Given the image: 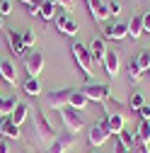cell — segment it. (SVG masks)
Listing matches in <instances>:
<instances>
[{"instance_id":"cell-14","label":"cell","mask_w":150,"mask_h":153,"mask_svg":"<svg viewBox=\"0 0 150 153\" xmlns=\"http://www.w3.org/2000/svg\"><path fill=\"white\" fill-rule=\"evenodd\" d=\"M104 114H124V117H128V102L124 105L121 100L116 97H109L104 102Z\"/></svg>"},{"instance_id":"cell-38","label":"cell","mask_w":150,"mask_h":153,"mask_svg":"<svg viewBox=\"0 0 150 153\" xmlns=\"http://www.w3.org/2000/svg\"><path fill=\"white\" fill-rule=\"evenodd\" d=\"M0 153H10V146L5 141H0Z\"/></svg>"},{"instance_id":"cell-3","label":"cell","mask_w":150,"mask_h":153,"mask_svg":"<svg viewBox=\"0 0 150 153\" xmlns=\"http://www.w3.org/2000/svg\"><path fill=\"white\" fill-rule=\"evenodd\" d=\"M58 114H61L65 129H68L70 134H75V136L85 129V117H82V112L73 109V107H63V109H58Z\"/></svg>"},{"instance_id":"cell-19","label":"cell","mask_w":150,"mask_h":153,"mask_svg":"<svg viewBox=\"0 0 150 153\" xmlns=\"http://www.w3.org/2000/svg\"><path fill=\"white\" fill-rule=\"evenodd\" d=\"M27 117H29V105H24V102H20V105H17V109H15L12 114H10V122H12L15 126H22Z\"/></svg>"},{"instance_id":"cell-29","label":"cell","mask_w":150,"mask_h":153,"mask_svg":"<svg viewBox=\"0 0 150 153\" xmlns=\"http://www.w3.org/2000/svg\"><path fill=\"white\" fill-rule=\"evenodd\" d=\"M145 105V97H143V92H133V95H131V97H128V109H140Z\"/></svg>"},{"instance_id":"cell-28","label":"cell","mask_w":150,"mask_h":153,"mask_svg":"<svg viewBox=\"0 0 150 153\" xmlns=\"http://www.w3.org/2000/svg\"><path fill=\"white\" fill-rule=\"evenodd\" d=\"M140 78H143V71L138 68V63L136 61H128V80L131 83H138Z\"/></svg>"},{"instance_id":"cell-4","label":"cell","mask_w":150,"mask_h":153,"mask_svg":"<svg viewBox=\"0 0 150 153\" xmlns=\"http://www.w3.org/2000/svg\"><path fill=\"white\" fill-rule=\"evenodd\" d=\"M24 66H27V73H29V78H39L44 66H46V59H44V53L41 51H29L24 56Z\"/></svg>"},{"instance_id":"cell-20","label":"cell","mask_w":150,"mask_h":153,"mask_svg":"<svg viewBox=\"0 0 150 153\" xmlns=\"http://www.w3.org/2000/svg\"><path fill=\"white\" fill-rule=\"evenodd\" d=\"M56 12H58V10H56V3H46V0H39V17H41V20H53V17H56Z\"/></svg>"},{"instance_id":"cell-8","label":"cell","mask_w":150,"mask_h":153,"mask_svg":"<svg viewBox=\"0 0 150 153\" xmlns=\"http://www.w3.org/2000/svg\"><path fill=\"white\" fill-rule=\"evenodd\" d=\"M87 10L92 15V20H97V22H107L109 17H111L107 0H87Z\"/></svg>"},{"instance_id":"cell-1","label":"cell","mask_w":150,"mask_h":153,"mask_svg":"<svg viewBox=\"0 0 150 153\" xmlns=\"http://www.w3.org/2000/svg\"><path fill=\"white\" fill-rule=\"evenodd\" d=\"M34 134H36V139H39V143H41V146H46V148L56 141L53 124L46 119L44 109H34Z\"/></svg>"},{"instance_id":"cell-18","label":"cell","mask_w":150,"mask_h":153,"mask_svg":"<svg viewBox=\"0 0 150 153\" xmlns=\"http://www.w3.org/2000/svg\"><path fill=\"white\" fill-rule=\"evenodd\" d=\"M0 134H3L5 139H12V141H17V139L22 136V129H20V126H15V124L10 122V117H7L3 124H0Z\"/></svg>"},{"instance_id":"cell-26","label":"cell","mask_w":150,"mask_h":153,"mask_svg":"<svg viewBox=\"0 0 150 153\" xmlns=\"http://www.w3.org/2000/svg\"><path fill=\"white\" fill-rule=\"evenodd\" d=\"M133 61L138 63V68H140L143 73H148V71H150V49H143V51H138V56H136Z\"/></svg>"},{"instance_id":"cell-31","label":"cell","mask_w":150,"mask_h":153,"mask_svg":"<svg viewBox=\"0 0 150 153\" xmlns=\"http://www.w3.org/2000/svg\"><path fill=\"white\" fill-rule=\"evenodd\" d=\"M0 15L3 17L12 15V0H0Z\"/></svg>"},{"instance_id":"cell-9","label":"cell","mask_w":150,"mask_h":153,"mask_svg":"<svg viewBox=\"0 0 150 153\" xmlns=\"http://www.w3.org/2000/svg\"><path fill=\"white\" fill-rule=\"evenodd\" d=\"M102 66H104V73L109 75V78H116V75H119V68H121V59H119V51H114V49H107Z\"/></svg>"},{"instance_id":"cell-13","label":"cell","mask_w":150,"mask_h":153,"mask_svg":"<svg viewBox=\"0 0 150 153\" xmlns=\"http://www.w3.org/2000/svg\"><path fill=\"white\" fill-rule=\"evenodd\" d=\"M104 122H107L109 134H116V136H119V134L124 131V126H126V117H124V114H107Z\"/></svg>"},{"instance_id":"cell-39","label":"cell","mask_w":150,"mask_h":153,"mask_svg":"<svg viewBox=\"0 0 150 153\" xmlns=\"http://www.w3.org/2000/svg\"><path fill=\"white\" fill-rule=\"evenodd\" d=\"M46 3H56V5H58V0H46Z\"/></svg>"},{"instance_id":"cell-7","label":"cell","mask_w":150,"mask_h":153,"mask_svg":"<svg viewBox=\"0 0 150 153\" xmlns=\"http://www.w3.org/2000/svg\"><path fill=\"white\" fill-rule=\"evenodd\" d=\"M70 95H73V88L53 90V92L46 95V105L53 107V109H63V107H68V102H70Z\"/></svg>"},{"instance_id":"cell-32","label":"cell","mask_w":150,"mask_h":153,"mask_svg":"<svg viewBox=\"0 0 150 153\" xmlns=\"http://www.w3.org/2000/svg\"><path fill=\"white\" fill-rule=\"evenodd\" d=\"M109 15L111 17H119L121 15V5L116 3V0H109Z\"/></svg>"},{"instance_id":"cell-33","label":"cell","mask_w":150,"mask_h":153,"mask_svg":"<svg viewBox=\"0 0 150 153\" xmlns=\"http://www.w3.org/2000/svg\"><path fill=\"white\" fill-rule=\"evenodd\" d=\"M138 117H140L143 122H150V105H148V102H145V105L138 109Z\"/></svg>"},{"instance_id":"cell-16","label":"cell","mask_w":150,"mask_h":153,"mask_svg":"<svg viewBox=\"0 0 150 153\" xmlns=\"http://www.w3.org/2000/svg\"><path fill=\"white\" fill-rule=\"evenodd\" d=\"M87 49H90V53H92V59L95 61H104V53H107V44H104V39H92L90 44H87Z\"/></svg>"},{"instance_id":"cell-35","label":"cell","mask_w":150,"mask_h":153,"mask_svg":"<svg viewBox=\"0 0 150 153\" xmlns=\"http://www.w3.org/2000/svg\"><path fill=\"white\" fill-rule=\"evenodd\" d=\"M133 153H150V148H148V143H136L133 148H131Z\"/></svg>"},{"instance_id":"cell-2","label":"cell","mask_w":150,"mask_h":153,"mask_svg":"<svg viewBox=\"0 0 150 153\" xmlns=\"http://www.w3.org/2000/svg\"><path fill=\"white\" fill-rule=\"evenodd\" d=\"M73 59H75V63L80 66V71H82V75L87 80H92V68H95V59H92V53H90V49H87V44H73Z\"/></svg>"},{"instance_id":"cell-12","label":"cell","mask_w":150,"mask_h":153,"mask_svg":"<svg viewBox=\"0 0 150 153\" xmlns=\"http://www.w3.org/2000/svg\"><path fill=\"white\" fill-rule=\"evenodd\" d=\"M7 46L15 56H27V46L22 44V32H15V29H7Z\"/></svg>"},{"instance_id":"cell-27","label":"cell","mask_w":150,"mask_h":153,"mask_svg":"<svg viewBox=\"0 0 150 153\" xmlns=\"http://www.w3.org/2000/svg\"><path fill=\"white\" fill-rule=\"evenodd\" d=\"M24 92L32 95V97H36V95H41V85H39V78H29L24 83Z\"/></svg>"},{"instance_id":"cell-36","label":"cell","mask_w":150,"mask_h":153,"mask_svg":"<svg viewBox=\"0 0 150 153\" xmlns=\"http://www.w3.org/2000/svg\"><path fill=\"white\" fill-rule=\"evenodd\" d=\"M58 5H61L63 10H73V5H75V0H58Z\"/></svg>"},{"instance_id":"cell-40","label":"cell","mask_w":150,"mask_h":153,"mask_svg":"<svg viewBox=\"0 0 150 153\" xmlns=\"http://www.w3.org/2000/svg\"><path fill=\"white\" fill-rule=\"evenodd\" d=\"M0 29H3V15H0Z\"/></svg>"},{"instance_id":"cell-10","label":"cell","mask_w":150,"mask_h":153,"mask_svg":"<svg viewBox=\"0 0 150 153\" xmlns=\"http://www.w3.org/2000/svg\"><path fill=\"white\" fill-rule=\"evenodd\" d=\"M56 29L61 34H65V36H75L78 29H80V25H78V20H73L68 15H56Z\"/></svg>"},{"instance_id":"cell-42","label":"cell","mask_w":150,"mask_h":153,"mask_svg":"<svg viewBox=\"0 0 150 153\" xmlns=\"http://www.w3.org/2000/svg\"><path fill=\"white\" fill-rule=\"evenodd\" d=\"M92 153H97V151H92Z\"/></svg>"},{"instance_id":"cell-22","label":"cell","mask_w":150,"mask_h":153,"mask_svg":"<svg viewBox=\"0 0 150 153\" xmlns=\"http://www.w3.org/2000/svg\"><path fill=\"white\" fill-rule=\"evenodd\" d=\"M119 141H121L126 148H133V146L138 143V139H136V129H131V126H124V131L119 134Z\"/></svg>"},{"instance_id":"cell-23","label":"cell","mask_w":150,"mask_h":153,"mask_svg":"<svg viewBox=\"0 0 150 153\" xmlns=\"http://www.w3.org/2000/svg\"><path fill=\"white\" fill-rule=\"evenodd\" d=\"M87 97L80 92V90H73V95H70V102H68V107H73V109H78V112H82L85 107H87Z\"/></svg>"},{"instance_id":"cell-15","label":"cell","mask_w":150,"mask_h":153,"mask_svg":"<svg viewBox=\"0 0 150 153\" xmlns=\"http://www.w3.org/2000/svg\"><path fill=\"white\" fill-rule=\"evenodd\" d=\"M0 75H3L5 83L17 85V71H15V63L12 61H0Z\"/></svg>"},{"instance_id":"cell-25","label":"cell","mask_w":150,"mask_h":153,"mask_svg":"<svg viewBox=\"0 0 150 153\" xmlns=\"http://www.w3.org/2000/svg\"><path fill=\"white\" fill-rule=\"evenodd\" d=\"M136 139H138V143H148L150 146V122H143L140 119V124L136 129Z\"/></svg>"},{"instance_id":"cell-24","label":"cell","mask_w":150,"mask_h":153,"mask_svg":"<svg viewBox=\"0 0 150 153\" xmlns=\"http://www.w3.org/2000/svg\"><path fill=\"white\" fill-rule=\"evenodd\" d=\"M126 36H128V22H114V25H111V34H109V39L121 42V39H126Z\"/></svg>"},{"instance_id":"cell-41","label":"cell","mask_w":150,"mask_h":153,"mask_svg":"<svg viewBox=\"0 0 150 153\" xmlns=\"http://www.w3.org/2000/svg\"><path fill=\"white\" fill-rule=\"evenodd\" d=\"M124 153H133V151H131V148H128V151H124Z\"/></svg>"},{"instance_id":"cell-34","label":"cell","mask_w":150,"mask_h":153,"mask_svg":"<svg viewBox=\"0 0 150 153\" xmlns=\"http://www.w3.org/2000/svg\"><path fill=\"white\" fill-rule=\"evenodd\" d=\"M140 20H143V29H145V32H150V10L140 15Z\"/></svg>"},{"instance_id":"cell-21","label":"cell","mask_w":150,"mask_h":153,"mask_svg":"<svg viewBox=\"0 0 150 153\" xmlns=\"http://www.w3.org/2000/svg\"><path fill=\"white\" fill-rule=\"evenodd\" d=\"M143 34H145V29H143V20L138 15V17H133V20L128 22V36H131V39H140Z\"/></svg>"},{"instance_id":"cell-6","label":"cell","mask_w":150,"mask_h":153,"mask_svg":"<svg viewBox=\"0 0 150 153\" xmlns=\"http://www.w3.org/2000/svg\"><path fill=\"white\" fill-rule=\"evenodd\" d=\"M80 92L85 95V97L90 100V102H107L109 100V85H99V83H92V85H85V88H80Z\"/></svg>"},{"instance_id":"cell-17","label":"cell","mask_w":150,"mask_h":153,"mask_svg":"<svg viewBox=\"0 0 150 153\" xmlns=\"http://www.w3.org/2000/svg\"><path fill=\"white\" fill-rule=\"evenodd\" d=\"M17 105H20V100H17L15 97V95H12V97H3V95H0V117H10V114L17 109Z\"/></svg>"},{"instance_id":"cell-11","label":"cell","mask_w":150,"mask_h":153,"mask_svg":"<svg viewBox=\"0 0 150 153\" xmlns=\"http://www.w3.org/2000/svg\"><path fill=\"white\" fill-rule=\"evenodd\" d=\"M75 146V134H61V136H56V141L46 148V153H65L68 148Z\"/></svg>"},{"instance_id":"cell-37","label":"cell","mask_w":150,"mask_h":153,"mask_svg":"<svg viewBox=\"0 0 150 153\" xmlns=\"http://www.w3.org/2000/svg\"><path fill=\"white\" fill-rule=\"evenodd\" d=\"M124 151H128V148H126V146H124V143L116 139V143H114V153H124Z\"/></svg>"},{"instance_id":"cell-5","label":"cell","mask_w":150,"mask_h":153,"mask_svg":"<svg viewBox=\"0 0 150 153\" xmlns=\"http://www.w3.org/2000/svg\"><path fill=\"white\" fill-rule=\"evenodd\" d=\"M109 136H111V134H109V129H107V122L102 119V122H97V124H92L87 141H90V146H92V148H99V146H104V143H107V139H109Z\"/></svg>"},{"instance_id":"cell-43","label":"cell","mask_w":150,"mask_h":153,"mask_svg":"<svg viewBox=\"0 0 150 153\" xmlns=\"http://www.w3.org/2000/svg\"><path fill=\"white\" fill-rule=\"evenodd\" d=\"M148 73H150V71H148Z\"/></svg>"},{"instance_id":"cell-30","label":"cell","mask_w":150,"mask_h":153,"mask_svg":"<svg viewBox=\"0 0 150 153\" xmlns=\"http://www.w3.org/2000/svg\"><path fill=\"white\" fill-rule=\"evenodd\" d=\"M22 44H24L27 49H32V46L36 44V34H34V29H24V32H22Z\"/></svg>"}]
</instances>
